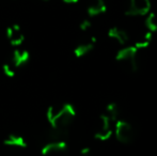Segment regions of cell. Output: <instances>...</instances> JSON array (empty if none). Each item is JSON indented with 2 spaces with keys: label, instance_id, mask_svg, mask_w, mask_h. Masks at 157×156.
Segmentation results:
<instances>
[{
  "label": "cell",
  "instance_id": "6da1fadb",
  "mask_svg": "<svg viewBox=\"0 0 157 156\" xmlns=\"http://www.w3.org/2000/svg\"><path fill=\"white\" fill-rule=\"evenodd\" d=\"M76 117V110L72 104H60L49 106L46 111V118L50 128L67 131L68 126Z\"/></svg>",
  "mask_w": 157,
  "mask_h": 156
},
{
  "label": "cell",
  "instance_id": "7a4b0ae2",
  "mask_svg": "<svg viewBox=\"0 0 157 156\" xmlns=\"http://www.w3.org/2000/svg\"><path fill=\"white\" fill-rule=\"evenodd\" d=\"M138 51L134 46H126L117 52L116 60L123 63L132 72H136L139 69Z\"/></svg>",
  "mask_w": 157,
  "mask_h": 156
},
{
  "label": "cell",
  "instance_id": "3957f363",
  "mask_svg": "<svg viewBox=\"0 0 157 156\" xmlns=\"http://www.w3.org/2000/svg\"><path fill=\"white\" fill-rule=\"evenodd\" d=\"M114 134L121 143H130L135 138V131L132 125L124 120L116 121Z\"/></svg>",
  "mask_w": 157,
  "mask_h": 156
},
{
  "label": "cell",
  "instance_id": "277c9868",
  "mask_svg": "<svg viewBox=\"0 0 157 156\" xmlns=\"http://www.w3.org/2000/svg\"><path fill=\"white\" fill-rule=\"evenodd\" d=\"M151 1L150 0H129L128 6L125 11L127 16H144L150 13Z\"/></svg>",
  "mask_w": 157,
  "mask_h": 156
},
{
  "label": "cell",
  "instance_id": "5b68a950",
  "mask_svg": "<svg viewBox=\"0 0 157 156\" xmlns=\"http://www.w3.org/2000/svg\"><path fill=\"white\" fill-rule=\"evenodd\" d=\"M111 123L112 122L110 121V119L105 113L101 115L98 123H97L96 129H95V133H94V136L97 140L106 141V140H108L111 137L112 133H113Z\"/></svg>",
  "mask_w": 157,
  "mask_h": 156
},
{
  "label": "cell",
  "instance_id": "8992f818",
  "mask_svg": "<svg viewBox=\"0 0 157 156\" xmlns=\"http://www.w3.org/2000/svg\"><path fill=\"white\" fill-rule=\"evenodd\" d=\"M67 143L65 140H48L42 146L41 152L45 156L62 154L66 151Z\"/></svg>",
  "mask_w": 157,
  "mask_h": 156
},
{
  "label": "cell",
  "instance_id": "52a82bcc",
  "mask_svg": "<svg viewBox=\"0 0 157 156\" xmlns=\"http://www.w3.org/2000/svg\"><path fill=\"white\" fill-rule=\"evenodd\" d=\"M13 67L16 70L24 67L25 65H27V63L30 60V55L27 50L25 49H21V48H16L14 49L11 55L9 56V58L6 59Z\"/></svg>",
  "mask_w": 157,
  "mask_h": 156
},
{
  "label": "cell",
  "instance_id": "ba28073f",
  "mask_svg": "<svg viewBox=\"0 0 157 156\" xmlns=\"http://www.w3.org/2000/svg\"><path fill=\"white\" fill-rule=\"evenodd\" d=\"M6 34L11 45L15 46V47L21 46L25 41V34H24L23 30L18 25H12L10 27H8Z\"/></svg>",
  "mask_w": 157,
  "mask_h": 156
},
{
  "label": "cell",
  "instance_id": "9c48e42d",
  "mask_svg": "<svg viewBox=\"0 0 157 156\" xmlns=\"http://www.w3.org/2000/svg\"><path fill=\"white\" fill-rule=\"evenodd\" d=\"M96 43V39L90 38L88 40H83L82 42L78 43L74 48V55L77 58H82L87 56L89 52H91L94 48V45Z\"/></svg>",
  "mask_w": 157,
  "mask_h": 156
},
{
  "label": "cell",
  "instance_id": "30bf717a",
  "mask_svg": "<svg viewBox=\"0 0 157 156\" xmlns=\"http://www.w3.org/2000/svg\"><path fill=\"white\" fill-rule=\"evenodd\" d=\"M107 11L105 0H92L87 8V13L90 17L98 16Z\"/></svg>",
  "mask_w": 157,
  "mask_h": 156
},
{
  "label": "cell",
  "instance_id": "8fae6325",
  "mask_svg": "<svg viewBox=\"0 0 157 156\" xmlns=\"http://www.w3.org/2000/svg\"><path fill=\"white\" fill-rule=\"evenodd\" d=\"M108 36L110 39L114 40L116 42H118L120 45H125L129 41V36L125 31L124 29H121L119 27H112L108 31Z\"/></svg>",
  "mask_w": 157,
  "mask_h": 156
},
{
  "label": "cell",
  "instance_id": "7c38bea8",
  "mask_svg": "<svg viewBox=\"0 0 157 156\" xmlns=\"http://www.w3.org/2000/svg\"><path fill=\"white\" fill-rule=\"evenodd\" d=\"M3 143L6 146H13V148H19V149H25L27 146V141L23 136L18 135V134H10L8 137L4 138Z\"/></svg>",
  "mask_w": 157,
  "mask_h": 156
},
{
  "label": "cell",
  "instance_id": "4fadbf2b",
  "mask_svg": "<svg viewBox=\"0 0 157 156\" xmlns=\"http://www.w3.org/2000/svg\"><path fill=\"white\" fill-rule=\"evenodd\" d=\"M152 34H153V33H151V32L147 31L144 34H143L142 36H140L139 39L136 40L134 47L136 48L137 50L144 49V48L149 47L150 44H151V42H152Z\"/></svg>",
  "mask_w": 157,
  "mask_h": 156
},
{
  "label": "cell",
  "instance_id": "5bb4252c",
  "mask_svg": "<svg viewBox=\"0 0 157 156\" xmlns=\"http://www.w3.org/2000/svg\"><path fill=\"white\" fill-rule=\"evenodd\" d=\"M119 106L118 104L116 103H110L106 106V110H105V115L107 116L108 118L110 119L111 122H114V121H118L119 120Z\"/></svg>",
  "mask_w": 157,
  "mask_h": 156
},
{
  "label": "cell",
  "instance_id": "9a60e30c",
  "mask_svg": "<svg viewBox=\"0 0 157 156\" xmlns=\"http://www.w3.org/2000/svg\"><path fill=\"white\" fill-rule=\"evenodd\" d=\"M144 25L147 30L151 33L157 31V16L155 13H149L144 21Z\"/></svg>",
  "mask_w": 157,
  "mask_h": 156
},
{
  "label": "cell",
  "instance_id": "2e32d148",
  "mask_svg": "<svg viewBox=\"0 0 157 156\" xmlns=\"http://www.w3.org/2000/svg\"><path fill=\"white\" fill-rule=\"evenodd\" d=\"M2 70H3L4 75L8 76V77H10V78L14 77V76L16 75V73H17V70L15 69V67H13V65L11 64L8 60H6V62L2 64Z\"/></svg>",
  "mask_w": 157,
  "mask_h": 156
},
{
  "label": "cell",
  "instance_id": "e0dca14e",
  "mask_svg": "<svg viewBox=\"0 0 157 156\" xmlns=\"http://www.w3.org/2000/svg\"><path fill=\"white\" fill-rule=\"evenodd\" d=\"M91 27H92V23L90 19H83L80 23V25H79V29L81 31H88V30L91 29Z\"/></svg>",
  "mask_w": 157,
  "mask_h": 156
},
{
  "label": "cell",
  "instance_id": "ac0fdd59",
  "mask_svg": "<svg viewBox=\"0 0 157 156\" xmlns=\"http://www.w3.org/2000/svg\"><path fill=\"white\" fill-rule=\"evenodd\" d=\"M63 2H65V3H70V4H73V3H76V2H78L79 0H62Z\"/></svg>",
  "mask_w": 157,
  "mask_h": 156
}]
</instances>
